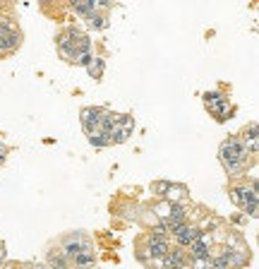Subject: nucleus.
I'll use <instances>...</instances> for the list:
<instances>
[{"label": "nucleus", "mask_w": 259, "mask_h": 269, "mask_svg": "<svg viewBox=\"0 0 259 269\" xmlns=\"http://www.w3.org/2000/svg\"><path fill=\"white\" fill-rule=\"evenodd\" d=\"M55 43H58L60 58L65 63L75 65V60L82 53H91V39L84 32H79L77 27H65L63 32L55 36Z\"/></svg>", "instance_id": "nucleus-1"}, {"label": "nucleus", "mask_w": 259, "mask_h": 269, "mask_svg": "<svg viewBox=\"0 0 259 269\" xmlns=\"http://www.w3.org/2000/svg\"><path fill=\"white\" fill-rule=\"evenodd\" d=\"M204 108L209 111V116H214L216 123H226L228 118H233V111L230 106V97L223 92H206L204 97Z\"/></svg>", "instance_id": "nucleus-2"}, {"label": "nucleus", "mask_w": 259, "mask_h": 269, "mask_svg": "<svg viewBox=\"0 0 259 269\" xmlns=\"http://www.w3.org/2000/svg\"><path fill=\"white\" fill-rule=\"evenodd\" d=\"M60 250L72 259L77 255H82V252H94V240L84 231H70V233H65L60 238Z\"/></svg>", "instance_id": "nucleus-3"}, {"label": "nucleus", "mask_w": 259, "mask_h": 269, "mask_svg": "<svg viewBox=\"0 0 259 269\" xmlns=\"http://www.w3.org/2000/svg\"><path fill=\"white\" fill-rule=\"evenodd\" d=\"M230 200H233V205L235 207H245L249 205V202H259V193H257V178L252 175V181L247 183H242V185H233L230 190Z\"/></svg>", "instance_id": "nucleus-4"}, {"label": "nucleus", "mask_w": 259, "mask_h": 269, "mask_svg": "<svg viewBox=\"0 0 259 269\" xmlns=\"http://www.w3.org/2000/svg\"><path fill=\"white\" fill-rule=\"evenodd\" d=\"M101 116H103V106H84L82 111H79V120H82V128H84L86 135L98 132Z\"/></svg>", "instance_id": "nucleus-5"}, {"label": "nucleus", "mask_w": 259, "mask_h": 269, "mask_svg": "<svg viewBox=\"0 0 259 269\" xmlns=\"http://www.w3.org/2000/svg\"><path fill=\"white\" fill-rule=\"evenodd\" d=\"M211 250H214V240H211L209 233H204L199 240H194L187 248V255H190V259H206L211 257Z\"/></svg>", "instance_id": "nucleus-6"}, {"label": "nucleus", "mask_w": 259, "mask_h": 269, "mask_svg": "<svg viewBox=\"0 0 259 269\" xmlns=\"http://www.w3.org/2000/svg\"><path fill=\"white\" fill-rule=\"evenodd\" d=\"M204 236V231H202V226L199 224H187V226L178 233V236H173V240H175V245H180V248H190L194 240H199V238Z\"/></svg>", "instance_id": "nucleus-7"}, {"label": "nucleus", "mask_w": 259, "mask_h": 269, "mask_svg": "<svg viewBox=\"0 0 259 269\" xmlns=\"http://www.w3.org/2000/svg\"><path fill=\"white\" fill-rule=\"evenodd\" d=\"M46 269H72L70 267V257L65 255L60 248H51L46 252Z\"/></svg>", "instance_id": "nucleus-8"}, {"label": "nucleus", "mask_w": 259, "mask_h": 269, "mask_svg": "<svg viewBox=\"0 0 259 269\" xmlns=\"http://www.w3.org/2000/svg\"><path fill=\"white\" fill-rule=\"evenodd\" d=\"M237 137H240V140L245 142V144H247V149L252 151L254 156H257V140H259V130H257V123H254V120H252L249 125H245V128H242V132H240Z\"/></svg>", "instance_id": "nucleus-9"}, {"label": "nucleus", "mask_w": 259, "mask_h": 269, "mask_svg": "<svg viewBox=\"0 0 259 269\" xmlns=\"http://www.w3.org/2000/svg\"><path fill=\"white\" fill-rule=\"evenodd\" d=\"M94 264H96V255L94 252H82V255L70 259V267L72 269H91Z\"/></svg>", "instance_id": "nucleus-10"}, {"label": "nucleus", "mask_w": 259, "mask_h": 269, "mask_svg": "<svg viewBox=\"0 0 259 269\" xmlns=\"http://www.w3.org/2000/svg\"><path fill=\"white\" fill-rule=\"evenodd\" d=\"M171 188H173L171 181H154V183L149 185L151 195H154L156 200H168V195H171Z\"/></svg>", "instance_id": "nucleus-11"}, {"label": "nucleus", "mask_w": 259, "mask_h": 269, "mask_svg": "<svg viewBox=\"0 0 259 269\" xmlns=\"http://www.w3.org/2000/svg\"><path fill=\"white\" fill-rule=\"evenodd\" d=\"M103 70H106V60H103L101 55H94L91 63L86 65V72H89V77H94V79H101V77H103Z\"/></svg>", "instance_id": "nucleus-12"}, {"label": "nucleus", "mask_w": 259, "mask_h": 269, "mask_svg": "<svg viewBox=\"0 0 259 269\" xmlns=\"http://www.w3.org/2000/svg\"><path fill=\"white\" fill-rule=\"evenodd\" d=\"M86 22H89V27H94V29H108V15H103V12L91 10L86 15Z\"/></svg>", "instance_id": "nucleus-13"}, {"label": "nucleus", "mask_w": 259, "mask_h": 269, "mask_svg": "<svg viewBox=\"0 0 259 269\" xmlns=\"http://www.w3.org/2000/svg\"><path fill=\"white\" fill-rule=\"evenodd\" d=\"M86 140H89V144L94 147V149H106V147H110V137H108L106 132H94V135H86Z\"/></svg>", "instance_id": "nucleus-14"}, {"label": "nucleus", "mask_w": 259, "mask_h": 269, "mask_svg": "<svg viewBox=\"0 0 259 269\" xmlns=\"http://www.w3.org/2000/svg\"><path fill=\"white\" fill-rule=\"evenodd\" d=\"M187 269H214V267H211V257H206V259H190V262H187Z\"/></svg>", "instance_id": "nucleus-15"}, {"label": "nucleus", "mask_w": 259, "mask_h": 269, "mask_svg": "<svg viewBox=\"0 0 259 269\" xmlns=\"http://www.w3.org/2000/svg\"><path fill=\"white\" fill-rule=\"evenodd\" d=\"M240 212H242L245 219H257V202H249V205L240 207Z\"/></svg>", "instance_id": "nucleus-16"}, {"label": "nucleus", "mask_w": 259, "mask_h": 269, "mask_svg": "<svg viewBox=\"0 0 259 269\" xmlns=\"http://www.w3.org/2000/svg\"><path fill=\"white\" fill-rule=\"evenodd\" d=\"M110 8H113V0H94V10L96 12H103V15H106Z\"/></svg>", "instance_id": "nucleus-17"}, {"label": "nucleus", "mask_w": 259, "mask_h": 269, "mask_svg": "<svg viewBox=\"0 0 259 269\" xmlns=\"http://www.w3.org/2000/svg\"><path fill=\"white\" fill-rule=\"evenodd\" d=\"M8 154H10V149H8V144L0 140V166L5 163V159H8Z\"/></svg>", "instance_id": "nucleus-18"}, {"label": "nucleus", "mask_w": 259, "mask_h": 269, "mask_svg": "<svg viewBox=\"0 0 259 269\" xmlns=\"http://www.w3.org/2000/svg\"><path fill=\"white\" fill-rule=\"evenodd\" d=\"M5 262H8V250H5V243H0V269L5 267Z\"/></svg>", "instance_id": "nucleus-19"}, {"label": "nucleus", "mask_w": 259, "mask_h": 269, "mask_svg": "<svg viewBox=\"0 0 259 269\" xmlns=\"http://www.w3.org/2000/svg\"><path fill=\"white\" fill-rule=\"evenodd\" d=\"M161 269H187V267H183V264H163Z\"/></svg>", "instance_id": "nucleus-20"}]
</instances>
